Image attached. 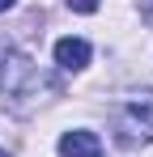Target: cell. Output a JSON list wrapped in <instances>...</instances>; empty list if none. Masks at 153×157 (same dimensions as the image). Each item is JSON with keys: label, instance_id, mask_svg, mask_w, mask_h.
<instances>
[{"label": "cell", "instance_id": "6da1fadb", "mask_svg": "<svg viewBox=\"0 0 153 157\" xmlns=\"http://www.w3.org/2000/svg\"><path fill=\"white\" fill-rule=\"evenodd\" d=\"M115 136L119 144H149L153 140V94H140V98H128L115 115Z\"/></svg>", "mask_w": 153, "mask_h": 157}, {"label": "cell", "instance_id": "7a4b0ae2", "mask_svg": "<svg viewBox=\"0 0 153 157\" xmlns=\"http://www.w3.org/2000/svg\"><path fill=\"white\" fill-rule=\"evenodd\" d=\"M30 85H34V64H30V55L4 47V51H0V89H4V94H26Z\"/></svg>", "mask_w": 153, "mask_h": 157}, {"label": "cell", "instance_id": "3957f363", "mask_svg": "<svg viewBox=\"0 0 153 157\" xmlns=\"http://www.w3.org/2000/svg\"><path fill=\"white\" fill-rule=\"evenodd\" d=\"M55 64H60L64 72H81V68L89 64V43H85V38H60V43H55Z\"/></svg>", "mask_w": 153, "mask_h": 157}, {"label": "cell", "instance_id": "277c9868", "mask_svg": "<svg viewBox=\"0 0 153 157\" xmlns=\"http://www.w3.org/2000/svg\"><path fill=\"white\" fill-rule=\"evenodd\" d=\"M60 153L64 157H102V140L94 132H64L60 136Z\"/></svg>", "mask_w": 153, "mask_h": 157}, {"label": "cell", "instance_id": "5b68a950", "mask_svg": "<svg viewBox=\"0 0 153 157\" xmlns=\"http://www.w3.org/2000/svg\"><path fill=\"white\" fill-rule=\"evenodd\" d=\"M68 9H73V13H94L98 0H68Z\"/></svg>", "mask_w": 153, "mask_h": 157}, {"label": "cell", "instance_id": "8992f818", "mask_svg": "<svg viewBox=\"0 0 153 157\" xmlns=\"http://www.w3.org/2000/svg\"><path fill=\"white\" fill-rule=\"evenodd\" d=\"M140 13H145V21L153 26V0H140Z\"/></svg>", "mask_w": 153, "mask_h": 157}, {"label": "cell", "instance_id": "52a82bcc", "mask_svg": "<svg viewBox=\"0 0 153 157\" xmlns=\"http://www.w3.org/2000/svg\"><path fill=\"white\" fill-rule=\"evenodd\" d=\"M13 4H17V0H0V13H4V9H13Z\"/></svg>", "mask_w": 153, "mask_h": 157}, {"label": "cell", "instance_id": "ba28073f", "mask_svg": "<svg viewBox=\"0 0 153 157\" xmlns=\"http://www.w3.org/2000/svg\"><path fill=\"white\" fill-rule=\"evenodd\" d=\"M0 157H9V153H0Z\"/></svg>", "mask_w": 153, "mask_h": 157}]
</instances>
